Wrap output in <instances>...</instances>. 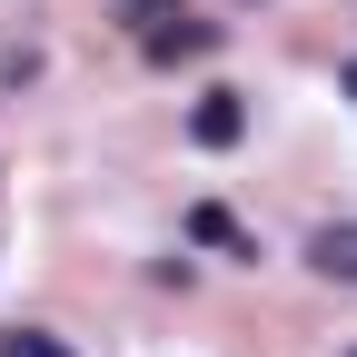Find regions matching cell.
I'll use <instances>...</instances> for the list:
<instances>
[{"mask_svg": "<svg viewBox=\"0 0 357 357\" xmlns=\"http://www.w3.org/2000/svg\"><path fill=\"white\" fill-rule=\"evenodd\" d=\"M347 100H357V60H347Z\"/></svg>", "mask_w": 357, "mask_h": 357, "instance_id": "cell-6", "label": "cell"}, {"mask_svg": "<svg viewBox=\"0 0 357 357\" xmlns=\"http://www.w3.org/2000/svg\"><path fill=\"white\" fill-rule=\"evenodd\" d=\"M189 139L199 149H238L248 139V100H238V89H208V100L189 109Z\"/></svg>", "mask_w": 357, "mask_h": 357, "instance_id": "cell-1", "label": "cell"}, {"mask_svg": "<svg viewBox=\"0 0 357 357\" xmlns=\"http://www.w3.org/2000/svg\"><path fill=\"white\" fill-rule=\"evenodd\" d=\"M307 268H318L328 288H357V218H328V229L307 238Z\"/></svg>", "mask_w": 357, "mask_h": 357, "instance_id": "cell-2", "label": "cell"}, {"mask_svg": "<svg viewBox=\"0 0 357 357\" xmlns=\"http://www.w3.org/2000/svg\"><path fill=\"white\" fill-rule=\"evenodd\" d=\"M199 50H218L208 20H159V30H149V60H199Z\"/></svg>", "mask_w": 357, "mask_h": 357, "instance_id": "cell-3", "label": "cell"}, {"mask_svg": "<svg viewBox=\"0 0 357 357\" xmlns=\"http://www.w3.org/2000/svg\"><path fill=\"white\" fill-rule=\"evenodd\" d=\"M0 357H70V337H50V328H10V337H0Z\"/></svg>", "mask_w": 357, "mask_h": 357, "instance_id": "cell-5", "label": "cell"}, {"mask_svg": "<svg viewBox=\"0 0 357 357\" xmlns=\"http://www.w3.org/2000/svg\"><path fill=\"white\" fill-rule=\"evenodd\" d=\"M189 238H199V248H229V258H258V238L238 229L229 208H189Z\"/></svg>", "mask_w": 357, "mask_h": 357, "instance_id": "cell-4", "label": "cell"}]
</instances>
